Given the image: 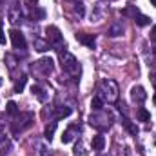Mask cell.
Masks as SVG:
<instances>
[{
	"instance_id": "obj_1",
	"label": "cell",
	"mask_w": 156,
	"mask_h": 156,
	"mask_svg": "<svg viewBox=\"0 0 156 156\" xmlns=\"http://www.w3.org/2000/svg\"><path fill=\"white\" fill-rule=\"evenodd\" d=\"M98 93H100V98L104 100V102H109V104H115L118 102V94H120V91H118V85L115 80H102L100 83H98Z\"/></svg>"
},
{
	"instance_id": "obj_2",
	"label": "cell",
	"mask_w": 156,
	"mask_h": 156,
	"mask_svg": "<svg viewBox=\"0 0 156 156\" xmlns=\"http://www.w3.org/2000/svg\"><path fill=\"white\" fill-rule=\"evenodd\" d=\"M60 66L64 71L71 73V75H78L80 67H78V60L75 58V55H71L69 51H60Z\"/></svg>"
},
{
	"instance_id": "obj_3",
	"label": "cell",
	"mask_w": 156,
	"mask_h": 156,
	"mask_svg": "<svg viewBox=\"0 0 156 156\" xmlns=\"http://www.w3.org/2000/svg\"><path fill=\"white\" fill-rule=\"evenodd\" d=\"M33 123V115L31 113H18L15 116V123H13V133L18 134L22 131H26L27 127H31Z\"/></svg>"
},
{
	"instance_id": "obj_4",
	"label": "cell",
	"mask_w": 156,
	"mask_h": 156,
	"mask_svg": "<svg viewBox=\"0 0 156 156\" xmlns=\"http://www.w3.org/2000/svg\"><path fill=\"white\" fill-rule=\"evenodd\" d=\"M45 35H47V42L55 47V49H62V45H64V37H62V33H60V29L56 27V26H47L45 27Z\"/></svg>"
},
{
	"instance_id": "obj_5",
	"label": "cell",
	"mask_w": 156,
	"mask_h": 156,
	"mask_svg": "<svg viewBox=\"0 0 156 156\" xmlns=\"http://www.w3.org/2000/svg\"><path fill=\"white\" fill-rule=\"evenodd\" d=\"M109 120H111V118L107 116L105 113L96 111L94 115L89 116V123H91V127H94V129H98V131H105V129H109V125H111Z\"/></svg>"
},
{
	"instance_id": "obj_6",
	"label": "cell",
	"mask_w": 156,
	"mask_h": 156,
	"mask_svg": "<svg viewBox=\"0 0 156 156\" xmlns=\"http://www.w3.org/2000/svg\"><path fill=\"white\" fill-rule=\"evenodd\" d=\"M35 69L42 73V75H49V73H53V69H55V62H53V58H49V56H44V58H40L38 62L35 64Z\"/></svg>"
},
{
	"instance_id": "obj_7",
	"label": "cell",
	"mask_w": 156,
	"mask_h": 156,
	"mask_svg": "<svg viewBox=\"0 0 156 156\" xmlns=\"http://www.w3.org/2000/svg\"><path fill=\"white\" fill-rule=\"evenodd\" d=\"M9 38H11V44L15 49H26L27 42H26V37L18 31V29H11L9 31Z\"/></svg>"
},
{
	"instance_id": "obj_8",
	"label": "cell",
	"mask_w": 156,
	"mask_h": 156,
	"mask_svg": "<svg viewBox=\"0 0 156 156\" xmlns=\"http://www.w3.org/2000/svg\"><path fill=\"white\" fill-rule=\"evenodd\" d=\"M131 100H133L134 104H144V102L147 100L145 89H144L142 85H134V87L131 89Z\"/></svg>"
},
{
	"instance_id": "obj_9",
	"label": "cell",
	"mask_w": 156,
	"mask_h": 156,
	"mask_svg": "<svg viewBox=\"0 0 156 156\" xmlns=\"http://www.w3.org/2000/svg\"><path fill=\"white\" fill-rule=\"evenodd\" d=\"M76 40L80 44H83V45H87V47H94V35H87V33H78L76 35Z\"/></svg>"
},
{
	"instance_id": "obj_10",
	"label": "cell",
	"mask_w": 156,
	"mask_h": 156,
	"mask_svg": "<svg viewBox=\"0 0 156 156\" xmlns=\"http://www.w3.org/2000/svg\"><path fill=\"white\" fill-rule=\"evenodd\" d=\"M122 125H123V129H125L129 134H133V136H136V134L140 133L138 125H136V123H133V122H131V120H127V118H123V120H122Z\"/></svg>"
},
{
	"instance_id": "obj_11",
	"label": "cell",
	"mask_w": 156,
	"mask_h": 156,
	"mask_svg": "<svg viewBox=\"0 0 156 156\" xmlns=\"http://www.w3.org/2000/svg\"><path fill=\"white\" fill-rule=\"evenodd\" d=\"M69 115H71V107H67V105L55 107V120H62V118L69 116Z\"/></svg>"
},
{
	"instance_id": "obj_12",
	"label": "cell",
	"mask_w": 156,
	"mask_h": 156,
	"mask_svg": "<svg viewBox=\"0 0 156 156\" xmlns=\"http://www.w3.org/2000/svg\"><path fill=\"white\" fill-rule=\"evenodd\" d=\"M107 35H109L111 38H116V37H122V35H123V26H122L120 22H116V24H113V26L109 27Z\"/></svg>"
},
{
	"instance_id": "obj_13",
	"label": "cell",
	"mask_w": 156,
	"mask_h": 156,
	"mask_svg": "<svg viewBox=\"0 0 156 156\" xmlns=\"http://www.w3.org/2000/svg\"><path fill=\"white\" fill-rule=\"evenodd\" d=\"M91 145H93V149H94V151H102V149L105 147V138H104L102 134H96V136H93Z\"/></svg>"
},
{
	"instance_id": "obj_14",
	"label": "cell",
	"mask_w": 156,
	"mask_h": 156,
	"mask_svg": "<svg viewBox=\"0 0 156 156\" xmlns=\"http://www.w3.org/2000/svg\"><path fill=\"white\" fill-rule=\"evenodd\" d=\"M7 18H9L11 24L20 22V7H9V11H7Z\"/></svg>"
},
{
	"instance_id": "obj_15",
	"label": "cell",
	"mask_w": 156,
	"mask_h": 156,
	"mask_svg": "<svg viewBox=\"0 0 156 156\" xmlns=\"http://www.w3.org/2000/svg\"><path fill=\"white\" fill-rule=\"evenodd\" d=\"M33 44H35V49H37V51H40V53H45V51L51 47V44H49L47 40H42V38H35V42H33Z\"/></svg>"
},
{
	"instance_id": "obj_16",
	"label": "cell",
	"mask_w": 156,
	"mask_h": 156,
	"mask_svg": "<svg viewBox=\"0 0 156 156\" xmlns=\"http://www.w3.org/2000/svg\"><path fill=\"white\" fill-rule=\"evenodd\" d=\"M122 15H123V16H131V18L134 20V18L140 15V9H138L136 5H127V7L122 11Z\"/></svg>"
},
{
	"instance_id": "obj_17",
	"label": "cell",
	"mask_w": 156,
	"mask_h": 156,
	"mask_svg": "<svg viewBox=\"0 0 156 156\" xmlns=\"http://www.w3.org/2000/svg\"><path fill=\"white\" fill-rule=\"evenodd\" d=\"M26 83H27V76H26V75H22V76L15 82L13 91H15V93H22V91H24V87H26Z\"/></svg>"
},
{
	"instance_id": "obj_18",
	"label": "cell",
	"mask_w": 156,
	"mask_h": 156,
	"mask_svg": "<svg viewBox=\"0 0 156 156\" xmlns=\"http://www.w3.org/2000/svg\"><path fill=\"white\" fill-rule=\"evenodd\" d=\"M31 91H33V94L38 98L40 102H45V100H47V94H45V91H44L42 87H38V85H33V87H31Z\"/></svg>"
},
{
	"instance_id": "obj_19",
	"label": "cell",
	"mask_w": 156,
	"mask_h": 156,
	"mask_svg": "<svg viewBox=\"0 0 156 156\" xmlns=\"http://www.w3.org/2000/svg\"><path fill=\"white\" fill-rule=\"evenodd\" d=\"M136 118H138L140 122H149V120H151V113H149L145 107H140V109L136 111Z\"/></svg>"
},
{
	"instance_id": "obj_20",
	"label": "cell",
	"mask_w": 156,
	"mask_h": 156,
	"mask_svg": "<svg viewBox=\"0 0 156 156\" xmlns=\"http://www.w3.org/2000/svg\"><path fill=\"white\" fill-rule=\"evenodd\" d=\"M55 129H56V122H51L47 127H45V131H44V136H45V140H53V134H55Z\"/></svg>"
},
{
	"instance_id": "obj_21",
	"label": "cell",
	"mask_w": 156,
	"mask_h": 156,
	"mask_svg": "<svg viewBox=\"0 0 156 156\" xmlns=\"http://www.w3.org/2000/svg\"><path fill=\"white\" fill-rule=\"evenodd\" d=\"M75 131H76V125H71V127H69V129L64 133V136H62V142H64V144H69V142L75 138V136H73V133H75Z\"/></svg>"
},
{
	"instance_id": "obj_22",
	"label": "cell",
	"mask_w": 156,
	"mask_h": 156,
	"mask_svg": "<svg viewBox=\"0 0 156 156\" xmlns=\"http://www.w3.org/2000/svg\"><path fill=\"white\" fill-rule=\"evenodd\" d=\"M91 107H93L94 111H102V109H104V100H102L100 96H94V98L91 100Z\"/></svg>"
},
{
	"instance_id": "obj_23",
	"label": "cell",
	"mask_w": 156,
	"mask_h": 156,
	"mask_svg": "<svg viewBox=\"0 0 156 156\" xmlns=\"http://www.w3.org/2000/svg\"><path fill=\"white\" fill-rule=\"evenodd\" d=\"M5 113L11 115V116H16V115H18V105H16L15 102H7V105H5Z\"/></svg>"
},
{
	"instance_id": "obj_24",
	"label": "cell",
	"mask_w": 156,
	"mask_h": 156,
	"mask_svg": "<svg viewBox=\"0 0 156 156\" xmlns=\"http://www.w3.org/2000/svg\"><path fill=\"white\" fill-rule=\"evenodd\" d=\"M134 22H136V24H138V26H149V24H151V18H149V16H145V15H142V13H140V15H138V16H136V18H134Z\"/></svg>"
},
{
	"instance_id": "obj_25",
	"label": "cell",
	"mask_w": 156,
	"mask_h": 156,
	"mask_svg": "<svg viewBox=\"0 0 156 156\" xmlns=\"http://www.w3.org/2000/svg\"><path fill=\"white\" fill-rule=\"evenodd\" d=\"M31 16H33L35 20H37V18H38V20H42V18L45 16V11H44V9H40V7H37V5H35V7L31 9Z\"/></svg>"
},
{
	"instance_id": "obj_26",
	"label": "cell",
	"mask_w": 156,
	"mask_h": 156,
	"mask_svg": "<svg viewBox=\"0 0 156 156\" xmlns=\"http://www.w3.org/2000/svg\"><path fill=\"white\" fill-rule=\"evenodd\" d=\"M73 9H75V13H76L80 18H82V16H83V13H85V9H83V4H82V2H76Z\"/></svg>"
},
{
	"instance_id": "obj_27",
	"label": "cell",
	"mask_w": 156,
	"mask_h": 156,
	"mask_svg": "<svg viewBox=\"0 0 156 156\" xmlns=\"http://www.w3.org/2000/svg\"><path fill=\"white\" fill-rule=\"evenodd\" d=\"M5 62H7V66H9V69H15V66H16V58H15V56H11V55H7V56H5Z\"/></svg>"
},
{
	"instance_id": "obj_28",
	"label": "cell",
	"mask_w": 156,
	"mask_h": 156,
	"mask_svg": "<svg viewBox=\"0 0 156 156\" xmlns=\"http://www.w3.org/2000/svg\"><path fill=\"white\" fill-rule=\"evenodd\" d=\"M0 44H5V37H4V31H2V20H0Z\"/></svg>"
},
{
	"instance_id": "obj_29",
	"label": "cell",
	"mask_w": 156,
	"mask_h": 156,
	"mask_svg": "<svg viewBox=\"0 0 156 156\" xmlns=\"http://www.w3.org/2000/svg\"><path fill=\"white\" fill-rule=\"evenodd\" d=\"M40 156H51L49 151H47V147H40Z\"/></svg>"
},
{
	"instance_id": "obj_30",
	"label": "cell",
	"mask_w": 156,
	"mask_h": 156,
	"mask_svg": "<svg viewBox=\"0 0 156 156\" xmlns=\"http://www.w3.org/2000/svg\"><path fill=\"white\" fill-rule=\"evenodd\" d=\"M153 38L156 40V26H154V27H153Z\"/></svg>"
},
{
	"instance_id": "obj_31",
	"label": "cell",
	"mask_w": 156,
	"mask_h": 156,
	"mask_svg": "<svg viewBox=\"0 0 156 156\" xmlns=\"http://www.w3.org/2000/svg\"><path fill=\"white\" fill-rule=\"evenodd\" d=\"M2 140H4V134H2V131H0V142H2Z\"/></svg>"
},
{
	"instance_id": "obj_32",
	"label": "cell",
	"mask_w": 156,
	"mask_h": 156,
	"mask_svg": "<svg viewBox=\"0 0 156 156\" xmlns=\"http://www.w3.org/2000/svg\"><path fill=\"white\" fill-rule=\"evenodd\" d=\"M151 4H153V5L156 7V0H151Z\"/></svg>"
},
{
	"instance_id": "obj_33",
	"label": "cell",
	"mask_w": 156,
	"mask_h": 156,
	"mask_svg": "<svg viewBox=\"0 0 156 156\" xmlns=\"http://www.w3.org/2000/svg\"><path fill=\"white\" fill-rule=\"evenodd\" d=\"M154 104H156V94H154Z\"/></svg>"
},
{
	"instance_id": "obj_34",
	"label": "cell",
	"mask_w": 156,
	"mask_h": 156,
	"mask_svg": "<svg viewBox=\"0 0 156 156\" xmlns=\"http://www.w3.org/2000/svg\"><path fill=\"white\" fill-rule=\"evenodd\" d=\"M29 2H37V0H29Z\"/></svg>"
},
{
	"instance_id": "obj_35",
	"label": "cell",
	"mask_w": 156,
	"mask_h": 156,
	"mask_svg": "<svg viewBox=\"0 0 156 156\" xmlns=\"http://www.w3.org/2000/svg\"><path fill=\"white\" fill-rule=\"evenodd\" d=\"M0 83H2V80H0Z\"/></svg>"
}]
</instances>
